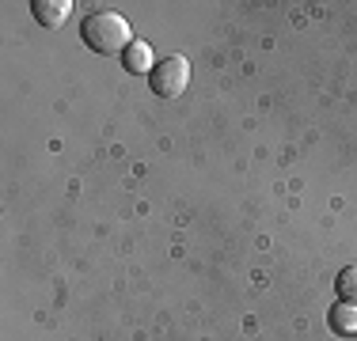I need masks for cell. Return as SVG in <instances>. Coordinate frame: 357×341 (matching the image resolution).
Wrapping results in <instances>:
<instances>
[{
	"mask_svg": "<svg viewBox=\"0 0 357 341\" xmlns=\"http://www.w3.org/2000/svg\"><path fill=\"white\" fill-rule=\"evenodd\" d=\"M80 38H84L88 49H96V54H103V57H114V54H126V49H130L133 34H130L126 15L91 12L88 19H84V27H80Z\"/></svg>",
	"mask_w": 357,
	"mask_h": 341,
	"instance_id": "cell-1",
	"label": "cell"
},
{
	"mask_svg": "<svg viewBox=\"0 0 357 341\" xmlns=\"http://www.w3.org/2000/svg\"><path fill=\"white\" fill-rule=\"evenodd\" d=\"M186 84H190V65H186V57H164L156 68L149 72V88L156 91L160 99H178L186 91Z\"/></svg>",
	"mask_w": 357,
	"mask_h": 341,
	"instance_id": "cell-2",
	"label": "cell"
},
{
	"mask_svg": "<svg viewBox=\"0 0 357 341\" xmlns=\"http://www.w3.org/2000/svg\"><path fill=\"white\" fill-rule=\"evenodd\" d=\"M31 12H35V19L42 23V27H61L65 19H69V12H73V0H35L31 4Z\"/></svg>",
	"mask_w": 357,
	"mask_h": 341,
	"instance_id": "cell-3",
	"label": "cell"
},
{
	"mask_svg": "<svg viewBox=\"0 0 357 341\" xmlns=\"http://www.w3.org/2000/svg\"><path fill=\"white\" fill-rule=\"evenodd\" d=\"M327 322H331V330H335V334H342V338L357 334V303L338 300V303L327 311Z\"/></svg>",
	"mask_w": 357,
	"mask_h": 341,
	"instance_id": "cell-4",
	"label": "cell"
},
{
	"mask_svg": "<svg viewBox=\"0 0 357 341\" xmlns=\"http://www.w3.org/2000/svg\"><path fill=\"white\" fill-rule=\"evenodd\" d=\"M122 68H126V72H133V76L152 72V68H156V65H152V49L144 46L141 38H133V42H130V49L122 54Z\"/></svg>",
	"mask_w": 357,
	"mask_h": 341,
	"instance_id": "cell-5",
	"label": "cell"
},
{
	"mask_svg": "<svg viewBox=\"0 0 357 341\" xmlns=\"http://www.w3.org/2000/svg\"><path fill=\"white\" fill-rule=\"evenodd\" d=\"M338 296H342L346 303H357V266H346L342 273H338Z\"/></svg>",
	"mask_w": 357,
	"mask_h": 341,
	"instance_id": "cell-6",
	"label": "cell"
}]
</instances>
